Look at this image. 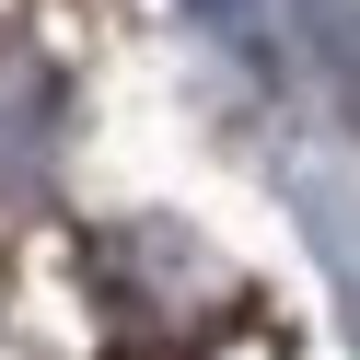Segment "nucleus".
<instances>
[{"label": "nucleus", "mask_w": 360, "mask_h": 360, "mask_svg": "<svg viewBox=\"0 0 360 360\" xmlns=\"http://www.w3.org/2000/svg\"><path fill=\"white\" fill-rule=\"evenodd\" d=\"M198 12H210V24H221V35H233V47H244V58H256V70H267V82H279V70H290V47H279V24H267V0H198Z\"/></svg>", "instance_id": "f257e3e1"}]
</instances>
